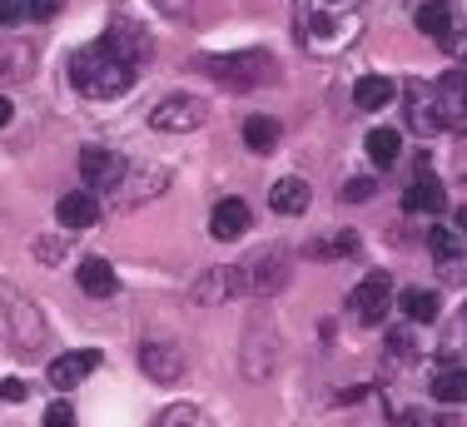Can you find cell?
I'll return each mask as SVG.
<instances>
[{
  "instance_id": "obj_1",
  "label": "cell",
  "mask_w": 467,
  "mask_h": 427,
  "mask_svg": "<svg viewBox=\"0 0 467 427\" xmlns=\"http://www.w3.org/2000/svg\"><path fill=\"white\" fill-rule=\"evenodd\" d=\"M358 36V0H298V45L308 55H338Z\"/></svg>"
},
{
  "instance_id": "obj_2",
  "label": "cell",
  "mask_w": 467,
  "mask_h": 427,
  "mask_svg": "<svg viewBox=\"0 0 467 427\" xmlns=\"http://www.w3.org/2000/svg\"><path fill=\"white\" fill-rule=\"evenodd\" d=\"M70 85L80 89V95H90V99H115V95H125V89L135 85V65L115 60V55L95 40L70 60Z\"/></svg>"
},
{
  "instance_id": "obj_3",
  "label": "cell",
  "mask_w": 467,
  "mask_h": 427,
  "mask_svg": "<svg viewBox=\"0 0 467 427\" xmlns=\"http://www.w3.org/2000/svg\"><path fill=\"white\" fill-rule=\"evenodd\" d=\"M274 358H279V328H274L269 318H254L249 333H244V353H239L244 378H249V383H264V378L274 373Z\"/></svg>"
},
{
  "instance_id": "obj_4",
  "label": "cell",
  "mask_w": 467,
  "mask_h": 427,
  "mask_svg": "<svg viewBox=\"0 0 467 427\" xmlns=\"http://www.w3.org/2000/svg\"><path fill=\"white\" fill-rule=\"evenodd\" d=\"M204 70L214 75L219 85H229V89H249V85H259V80H269V55H259V50H244V55H209L204 60Z\"/></svg>"
},
{
  "instance_id": "obj_5",
  "label": "cell",
  "mask_w": 467,
  "mask_h": 427,
  "mask_svg": "<svg viewBox=\"0 0 467 427\" xmlns=\"http://www.w3.org/2000/svg\"><path fill=\"white\" fill-rule=\"evenodd\" d=\"M209 120V105L199 95H164L160 105L150 109V130L160 134H189Z\"/></svg>"
},
{
  "instance_id": "obj_6",
  "label": "cell",
  "mask_w": 467,
  "mask_h": 427,
  "mask_svg": "<svg viewBox=\"0 0 467 427\" xmlns=\"http://www.w3.org/2000/svg\"><path fill=\"white\" fill-rule=\"evenodd\" d=\"M99 45H105L115 60H125V65H144L154 55V40H150V30L135 26L130 16H115L105 26V36H99Z\"/></svg>"
},
{
  "instance_id": "obj_7",
  "label": "cell",
  "mask_w": 467,
  "mask_h": 427,
  "mask_svg": "<svg viewBox=\"0 0 467 427\" xmlns=\"http://www.w3.org/2000/svg\"><path fill=\"white\" fill-rule=\"evenodd\" d=\"M130 164L119 160L115 150H99V144H85L80 150V184L90 189V194H115V184L125 179Z\"/></svg>"
},
{
  "instance_id": "obj_8",
  "label": "cell",
  "mask_w": 467,
  "mask_h": 427,
  "mask_svg": "<svg viewBox=\"0 0 467 427\" xmlns=\"http://www.w3.org/2000/svg\"><path fill=\"white\" fill-rule=\"evenodd\" d=\"M403 115H408V130L422 134V140H432L442 130V109L428 80H403Z\"/></svg>"
},
{
  "instance_id": "obj_9",
  "label": "cell",
  "mask_w": 467,
  "mask_h": 427,
  "mask_svg": "<svg viewBox=\"0 0 467 427\" xmlns=\"http://www.w3.org/2000/svg\"><path fill=\"white\" fill-rule=\"evenodd\" d=\"M164 189H170V170H164V164L125 170V179L115 184V204L119 209H140V204H150L154 194H164Z\"/></svg>"
},
{
  "instance_id": "obj_10",
  "label": "cell",
  "mask_w": 467,
  "mask_h": 427,
  "mask_svg": "<svg viewBox=\"0 0 467 427\" xmlns=\"http://www.w3.org/2000/svg\"><path fill=\"white\" fill-rule=\"evenodd\" d=\"M239 278H244V288H249V294H259V298L279 294V288L288 284V258H284V249L254 254L249 264L239 268Z\"/></svg>"
},
{
  "instance_id": "obj_11",
  "label": "cell",
  "mask_w": 467,
  "mask_h": 427,
  "mask_svg": "<svg viewBox=\"0 0 467 427\" xmlns=\"http://www.w3.org/2000/svg\"><path fill=\"white\" fill-rule=\"evenodd\" d=\"M140 368L154 383H180L184 378V348L174 338H144L140 343Z\"/></svg>"
},
{
  "instance_id": "obj_12",
  "label": "cell",
  "mask_w": 467,
  "mask_h": 427,
  "mask_svg": "<svg viewBox=\"0 0 467 427\" xmlns=\"http://www.w3.org/2000/svg\"><path fill=\"white\" fill-rule=\"evenodd\" d=\"M348 308H353V318H358V323H378L388 308H393V278H388V274H368L348 294Z\"/></svg>"
},
{
  "instance_id": "obj_13",
  "label": "cell",
  "mask_w": 467,
  "mask_h": 427,
  "mask_svg": "<svg viewBox=\"0 0 467 427\" xmlns=\"http://www.w3.org/2000/svg\"><path fill=\"white\" fill-rule=\"evenodd\" d=\"M413 20H418V30H422V36L442 40V45H448L452 55L462 50V36H458V16H452V5H448V0H422Z\"/></svg>"
},
{
  "instance_id": "obj_14",
  "label": "cell",
  "mask_w": 467,
  "mask_h": 427,
  "mask_svg": "<svg viewBox=\"0 0 467 427\" xmlns=\"http://www.w3.org/2000/svg\"><path fill=\"white\" fill-rule=\"evenodd\" d=\"M194 303H204V308H214V303H229L234 294H244V278H239V268H224V264H214V268H204V274L194 278Z\"/></svg>"
},
{
  "instance_id": "obj_15",
  "label": "cell",
  "mask_w": 467,
  "mask_h": 427,
  "mask_svg": "<svg viewBox=\"0 0 467 427\" xmlns=\"http://www.w3.org/2000/svg\"><path fill=\"white\" fill-rule=\"evenodd\" d=\"M95 368H99V353H95V348H75V353H60V358H55L46 378H50V388L70 392L75 383H85V378H90Z\"/></svg>"
},
{
  "instance_id": "obj_16",
  "label": "cell",
  "mask_w": 467,
  "mask_h": 427,
  "mask_svg": "<svg viewBox=\"0 0 467 427\" xmlns=\"http://www.w3.org/2000/svg\"><path fill=\"white\" fill-rule=\"evenodd\" d=\"M249 224H254V214L244 199H219L214 214H209V234H214L219 244H234V239H244L249 234Z\"/></svg>"
},
{
  "instance_id": "obj_17",
  "label": "cell",
  "mask_w": 467,
  "mask_h": 427,
  "mask_svg": "<svg viewBox=\"0 0 467 427\" xmlns=\"http://www.w3.org/2000/svg\"><path fill=\"white\" fill-rule=\"evenodd\" d=\"M99 219V199L90 194V189H75V194H65L60 204H55V224L60 229H90V224Z\"/></svg>"
},
{
  "instance_id": "obj_18",
  "label": "cell",
  "mask_w": 467,
  "mask_h": 427,
  "mask_svg": "<svg viewBox=\"0 0 467 427\" xmlns=\"http://www.w3.org/2000/svg\"><path fill=\"white\" fill-rule=\"evenodd\" d=\"M75 284L85 288L90 298H115V264H105V258H80L75 264Z\"/></svg>"
},
{
  "instance_id": "obj_19",
  "label": "cell",
  "mask_w": 467,
  "mask_h": 427,
  "mask_svg": "<svg viewBox=\"0 0 467 427\" xmlns=\"http://www.w3.org/2000/svg\"><path fill=\"white\" fill-rule=\"evenodd\" d=\"M403 209H408V214H442V209H448V194H442L438 179L418 174L413 184L403 189Z\"/></svg>"
},
{
  "instance_id": "obj_20",
  "label": "cell",
  "mask_w": 467,
  "mask_h": 427,
  "mask_svg": "<svg viewBox=\"0 0 467 427\" xmlns=\"http://www.w3.org/2000/svg\"><path fill=\"white\" fill-rule=\"evenodd\" d=\"M398 99V85L388 80V75H363L358 85H353V105L368 109V115H378V109H388Z\"/></svg>"
},
{
  "instance_id": "obj_21",
  "label": "cell",
  "mask_w": 467,
  "mask_h": 427,
  "mask_svg": "<svg viewBox=\"0 0 467 427\" xmlns=\"http://www.w3.org/2000/svg\"><path fill=\"white\" fill-rule=\"evenodd\" d=\"M432 95H438V109H442V125L462 130V70H448L438 85H432Z\"/></svg>"
},
{
  "instance_id": "obj_22",
  "label": "cell",
  "mask_w": 467,
  "mask_h": 427,
  "mask_svg": "<svg viewBox=\"0 0 467 427\" xmlns=\"http://www.w3.org/2000/svg\"><path fill=\"white\" fill-rule=\"evenodd\" d=\"M269 209L274 214H304L308 209V184L298 174H284L279 184L269 189Z\"/></svg>"
},
{
  "instance_id": "obj_23",
  "label": "cell",
  "mask_w": 467,
  "mask_h": 427,
  "mask_svg": "<svg viewBox=\"0 0 467 427\" xmlns=\"http://www.w3.org/2000/svg\"><path fill=\"white\" fill-rule=\"evenodd\" d=\"M244 144H249L254 154H274L279 150V125H274L269 115H249L244 120Z\"/></svg>"
},
{
  "instance_id": "obj_24",
  "label": "cell",
  "mask_w": 467,
  "mask_h": 427,
  "mask_svg": "<svg viewBox=\"0 0 467 427\" xmlns=\"http://www.w3.org/2000/svg\"><path fill=\"white\" fill-rule=\"evenodd\" d=\"M428 249L438 254L442 264H458V258H462V234H458V224H432Z\"/></svg>"
},
{
  "instance_id": "obj_25",
  "label": "cell",
  "mask_w": 467,
  "mask_h": 427,
  "mask_svg": "<svg viewBox=\"0 0 467 427\" xmlns=\"http://www.w3.org/2000/svg\"><path fill=\"white\" fill-rule=\"evenodd\" d=\"M398 303H403V313H408L413 323H432V318H438V308H442V298L432 294V288H408Z\"/></svg>"
},
{
  "instance_id": "obj_26",
  "label": "cell",
  "mask_w": 467,
  "mask_h": 427,
  "mask_svg": "<svg viewBox=\"0 0 467 427\" xmlns=\"http://www.w3.org/2000/svg\"><path fill=\"white\" fill-rule=\"evenodd\" d=\"M398 154H403V134H398V130H373L368 134V160L378 164V170H388Z\"/></svg>"
},
{
  "instance_id": "obj_27",
  "label": "cell",
  "mask_w": 467,
  "mask_h": 427,
  "mask_svg": "<svg viewBox=\"0 0 467 427\" xmlns=\"http://www.w3.org/2000/svg\"><path fill=\"white\" fill-rule=\"evenodd\" d=\"M432 398H442V402H462V373L458 368H442L438 378H432Z\"/></svg>"
},
{
  "instance_id": "obj_28",
  "label": "cell",
  "mask_w": 467,
  "mask_h": 427,
  "mask_svg": "<svg viewBox=\"0 0 467 427\" xmlns=\"http://www.w3.org/2000/svg\"><path fill=\"white\" fill-rule=\"evenodd\" d=\"M314 258H338V254H358V234H338V239H324L308 249Z\"/></svg>"
},
{
  "instance_id": "obj_29",
  "label": "cell",
  "mask_w": 467,
  "mask_h": 427,
  "mask_svg": "<svg viewBox=\"0 0 467 427\" xmlns=\"http://www.w3.org/2000/svg\"><path fill=\"white\" fill-rule=\"evenodd\" d=\"M189 422H199V408H194V402H174V408L160 412V422H154V427H189Z\"/></svg>"
},
{
  "instance_id": "obj_30",
  "label": "cell",
  "mask_w": 467,
  "mask_h": 427,
  "mask_svg": "<svg viewBox=\"0 0 467 427\" xmlns=\"http://www.w3.org/2000/svg\"><path fill=\"white\" fill-rule=\"evenodd\" d=\"M343 199H348V204H363V199H373V179H368V174L348 179V184H343Z\"/></svg>"
},
{
  "instance_id": "obj_31",
  "label": "cell",
  "mask_w": 467,
  "mask_h": 427,
  "mask_svg": "<svg viewBox=\"0 0 467 427\" xmlns=\"http://www.w3.org/2000/svg\"><path fill=\"white\" fill-rule=\"evenodd\" d=\"M65 10V0H26V16H36V20H55Z\"/></svg>"
},
{
  "instance_id": "obj_32",
  "label": "cell",
  "mask_w": 467,
  "mask_h": 427,
  "mask_svg": "<svg viewBox=\"0 0 467 427\" xmlns=\"http://www.w3.org/2000/svg\"><path fill=\"white\" fill-rule=\"evenodd\" d=\"M46 427H75V408H70V402H50V408H46Z\"/></svg>"
},
{
  "instance_id": "obj_33",
  "label": "cell",
  "mask_w": 467,
  "mask_h": 427,
  "mask_svg": "<svg viewBox=\"0 0 467 427\" xmlns=\"http://www.w3.org/2000/svg\"><path fill=\"white\" fill-rule=\"evenodd\" d=\"M388 353H398V358H413V333H388Z\"/></svg>"
},
{
  "instance_id": "obj_34",
  "label": "cell",
  "mask_w": 467,
  "mask_h": 427,
  "mask_svg": "<svg viewBox=\"0 0 467 427\" xmlns=\"http://www.w3.org/2000/svg\"><path fill=\"white\" fill-rule=\"evenodd\" d=\"M36 258L55 264V258H65V244H60V239H36Z\"/></svg>"
},
{
  "instance_id": "obj_35",
  "label": "cell",
  "mask_w": 467,
  "mask_h": 427,
  "mask_svg": "<svg viewBox=\"0 0 467 427\" xmlns=\"http://www.w3.org/2000/svg\"><path fill=\"white\" fill-rule=\"evenodd\" d=\"M26 16V0H0V26H16Z\"/></svg>"
},
{
  "instance_id": "obj_36",
  "label": "cell",
  "mask_w": 467,
  "mask_h": 427,
  "mask_svg": "<svg viewBox=\"0 0 467 427\" xmlns=\"http://www.w3.org/2000/svg\"><path fill=\"white\" fill-rule=\"evenodd\" d=\"M0 398H5V402H20V398H26V383H20V378H10V383H0Z\"/></svg>"
},
{
  "instance_id": "obj_37",
  "label": "cell",
  "mask_w": 467,
  "mask_h": 427,
  "mask_svg": "<svg viewBox=\"0 0 467 427\" xmlns=\"http://www.w3.org/2000/svg\"><path fill=\"white\" fill-rule=\"evenodd\" d=\"M10 115H16V109H10V99H5V95H0V130H5V125H10Z\"/></svg>"
},
{
  "instance_id": "obj_38",
  "label": "cell",
  "mask_w": 467,
  "mask_h": 427,
  "mask_svg": "<svg viewBox=\"0 0 467 427\" xmlns=\"http://www.w3.org/2000/svg\"><path fill=\"white\" fill-rule=\"evenodd\" d=\"M398 427H422V418H418V412H403V422H398Z\"/></svg>"
}]
</instances>
